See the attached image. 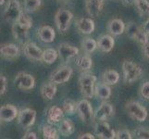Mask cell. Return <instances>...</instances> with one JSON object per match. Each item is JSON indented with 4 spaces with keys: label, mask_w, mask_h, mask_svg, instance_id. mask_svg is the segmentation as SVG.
Here are the masks:
<instances>
[{
    "label": "cell",
    "mask_w": 149,
    "mask_h": 139,
    "mask_svg": "<svg viewBox=\"0 0 149 139\" xmlns=\"http://www.w3.org/2000/svg\"><path fill=\"white\" fill-rule=\"evenodd\" d=\"M14 84L20 90H32L35 85V79L32 74L26 73H19L15 77Z\"/></svg>",
    "instance_id": "30bf717a"
},
{
    "label": "cell",
    "mask_w": 149,
    "mask_h": 139,
    "mask_svg": "<svg viewBox=\"0 0 149 139\" xmlns=\"http://www.w3.org/2000/svg\"><path fill=\"white\" fill-rule=\"evenodd\" d=\"M120 81V74L115 70H107L102 74V82L109 85H115Z\"/></svg>",
    "instance_id": "4316f807"
},
{
    "label": "cell",
    "mask_w": 149,
    "mask_h": 139,
    "mask_svg": "<svg viewBox=\"0 0 149 139\" xmlns=\"http://www.w3.org/2000/svg\"><path fill=\"white\" fill-rule=\"evenodd\" d=\"M26 13H27V12L22 11L17 22H19L20 24L24 25V26L28 27V28L30 29V28H32V26H33V20H32V18H31V17L29 16V15H27Z\"/></svg>",
    "instance_id": "d590c367"
},
{
    "label": "cell",
    "mask_w": 149,
    "mask_h": 139,
    "mask_svg": "<svg viewBox=\"0 0 149 139\" xmlns=\"http://www.w3.org/2000/svg\"><path fill=\"white\" fill-rule=\"evenodd\" d=\"M75 65L81 73H86V71H88L92 68L93 61H92L91 57L86 54L78 57L75 61Z\"/></svg>",
    "instance_id": "484cf974"
},
{
    "label": "cell",
    "mask_w": 149,
    "mask_h": 139,
    "mask_svg": "<svg viewBox=\"0 0 149 139\" xmlns=\"http://www.w3.org/2000/svg\"><path fill=\"white\" fill-rule=\"evenodd\" d=\"M23 53L28 59L35 61L42 60L43 51L39 46L33 42H27L23 45Z\"/></svg>",
    "instance_id": "4fadbf2b"
},
{
    "label": "cell",
    "mask_w": 149,
    "mask_h": 139,
    "mask_svg": "<svg viewBox=\"0 0 149 139\" xmlns=\"http://www.w3.org/2000/svg\"><path fill=\"white\" fill-rule=\"evenodd\" d=\"M8 88V80L4 75L0 76V95H4L7 92Z\"/></svg>",
    "instance_id": "f35d334b"
},
{
    "label": "cell",
    "mask_w": 149,
    "mask_h": 139,
    "mask_svg": "<svg viewBox=\"0 0 149 139\" xmlns=\"http://www.w3.org/2000/svg\"><path fill=\"white\" fill-rule=\"evenodd\" d=\"M78 138L79 139H85V138H87V139H94L95 136L92 135L91 133H83V135L79 136Z\"/></svg>",
    "instance_id": "b9f144b4"
},
{
    "label": "cell",
    "mask_w": 149,
    "mask_h": 139,
    "mask_svg": "<svg viewBox=\"0 0 149 139\" xmlns=\"http://www.w3.org/2000/svg\"><path fill=\"white\" fill-rule=\"evenodd\" d=\"M126 112L132 119L138 122H145L147 118V110L145 107H143L139 102L131 100L126 103L125 105Z\"/></svg>",
    "instance_id": "277c9868"
},
{
    "label": "cell",
    "mask_w": 149,
    "mask_h": 139,
    "mask_svg": "<svg viewBox=\"0 0 149 139\" xmlns=\"http://www.w3.org/2000/svg\"><path fill=\"white\" fill-rule=\"evenodd\" d=\"M72 18H73V14L68 9L60 8L56 12L55 23L56 28H58V30L60 33H66L68 31Z\"/></svg>",
    "instance_id": "5b68a950"
},
{
    "label": "cell",
    "mask_w": 149,
    "mask_h": 139,
    "mask_svg": "<svg viewBox=\"0 0 149 139\" xmlns=\"http://www.w3.org/2000/svg\"><path fill=\"white\" fill-rule=\"evenodd\" d=\"M123 79L127 84H132L137 81L143 74V69L132 60H124L122 62Z\"/></svg>",
    "instance_id": "6da1fadb"
},
{
    "label": "cell",
    "mask_w": 149,
    "mask_h": 139,
    "mask_svg": "<svg viewBox=\"0 0 149 139\" xmlns=\"http://www.w3.org/2000/svg\"><path fill=\"white\" fill-rule=\"evenodd\" d=\"M132 136L138 139H149V130L145 127H137L133 130Z\"/></svg>",
    "instance_id": "e575fe53"
},
{
    "label": "cell",
    "mask_w": 149,
    "mask_h": 139,
    "mask_svg": "<svg viewBox=\"0 0 149 139\" xmlns=\"http://www.w3.org/2000/svg\"><path fill=\"white\" fill-rule=\"evenodd\" d=\"M143 55H145L147 59H149V42L143 44Z\"/></svg>",
    "instance_id": "60d3db41"
},
{
    "label": "cell",
    "mask_w": 149,
    "mask_h": 139,
    "mask_svg": "<svg viewBox=\"0 0 149 139\" xmlns=\"http://www.w3.org/2000/svg\"><path fill=\"white\" fill-rule=\"evenodd\" d=\"M95 95L102 100H107L111 96V88L105 83H98L95 85Z\"/></svg>",
    "instance_id": "d4e9b609"
},
{
    "label": "cell",
    "mask_w": 149,
    "mask_h": 139,
    "mask_svg": "<svg viewBox=\"0 0 149 139\" xmlns=\"http://www.w3.org/2000/svg\"><path fill=\"white\" fill-rule=\"evenodd\" d=\"M126 31L128 36L131 37L132 39L137 41L138 43H140L142 45L148 42V36L149 35L146 33V31L143 30V27H140L139 25H137L134 22H129L126 26Z\"/></svg>",
    "instance_id": "52a82bcc"
},
{
    "label": "cell",
    "mask_w": 149,
    "mask_h": 139,
    "mask_svg": "<svg viewBox=\"0 0 149 139\" xmlns=\"http://www.w3.org/2000/svg\"><path fill=\"white\" fill-rule=\"evenodd\" d=\"M38 36L45 43H52L56 37V32L52 27L44 25L38 30Z\"/></svg>",
    "instance_id": "7402d4cb"
},
{
    "label": "cell",
    "mask_w": 149,
    "mask_h": 139,
    "mask_svg": "<svg viewBox=\"0 0 149 139\" xmlns=\"http://www.w3.org/2000/svg\"><path fill=\"white\" fill-rule=\"evenodd\" d=\"M22 12V6L18 0H8L3 12V18L8 22H15Z\"/></svg>",
    "instance_id": "8992f818"
},
{
    "label": "cell",
    "mask_w": 149,
    "mask_h": 139,
    "mask_svg": "<svg viewBox=\"0 0 149 139\" xmlns=\"http://www.w3.org/2000/svg\"><path fill=\"white\" fill-rule=\"evenodd\" d=\"M62 110L64 111V113L68 115H72L75 113V111H77V104L71 99H67L63 102L62 106Z\"/></svg>",
    "instance_id": "836d02e7"
},
{
    "label": "cell",
    "mask_w": 149,
    "mask_h": 139,
    "mask_svg": "<svg viewBox=\"0 0 149 139\" xmlns=\"http://www.w3.org/2000/svg\"><path fill=\"white\" fill-rule=\"evenodd\" d=\"M76 27L84 34H91L95 31V22L91 18H81L76 22Z\"/></svg>",
    "instance_id": "ffe728a7"
},
{
    "label": "cell",
    "mask_w": 149,
    "mask_h": 139,
    "mask_svg": "<svg viewBox=\"0 0 149 139\" xmlns=\"http://www.w3.org/2000/svg\"><path fill=\"white\" fill-rule=\"evenodd\" d=\"M22 138L23 139H37V135L34 132L30 131V132H27L26 133H25Z\"/></svg>",
    "instance_id": "ab89813d"
},
{
    "label": "cell",
    "mask_w": 149,
    "mask_h": 139,
    "mask_svg": "<svg viewBox=\"0 0 149 139\" xmlns=\"http://www.w3.org/2000/svg\"><path fill=\"white\" fill-rule=\"evenodd\" d=\"M104 0H86L85 8L91 17H97L104 8Z\"/></svg>",
    "instance_id": "e0dca14e"
},
{
    "label": "cell",
    "mask_w": 149,
    "mask_h": 139,
    "mask_svg": "<svg viewBox=\"0 0 149 139\" xmlns=\"http://www.w3.org/2000/svg\"><path fill=\"white\" fill-rule=\"evenodd\" d=\"M56 90H58V88H56V85L52 83V82H49V83H47L41 86L40 93L44 99L51 100V99H53L54 96H56Z\"/></svg>",
    "instance_id": "603a6c76"
},
{
    "label": "cell",
    "mask_w": 149,
    "mask_h": 139,
    "mask_svg": "<svg viewBox=\"0 0 149 139\" xmlns=\"http://www.w3.org/2000/svg\"><path fill=\"white\" fill-rule=\"evenodd\" d=\"M58 52L60 59L64 62H68L69 60L79 55V49L68 43H62L58 45Z\"/></svg>",
    "instance_id": "7c38bea8"
},
{
    "label": "cell",
    "mask_w": 149,
    "mask_h": 139,
    "mask_svg": "<svg viewBox=\"0 0 149 139\" xmlns=\"http://www.w3.org/2000/svg\"><path fill=\"white\" fill-rule=\"evenodd\" d=\"M143 30L146 31V33L149 35V18L146 20L145 22H143Z\"/></svg>",
    "instance_id": "ee69618b"
},
{
    "label": "cell",
    "mask_w": 149,
    "mask_h": 139,
    "mask_svg": "<svg viewBox=\"0 0 149 139\" xmlns=\"http://www.w3.org/2000/svg\"><path fill=\"white\" fill-rule=\"evenodd\" d=\"M58 58V50H56L54 48H47L43 51L42 61H44L45 63L53 64Z\"/></svg>",
    "instance_id": "f1b7e54d"
},
{
    "label": "cell",
    "mask_w": 149,
    "mask_h": 139,
    "mask_svg": "<svg viewBox=\"0 0 149 139\" xmlns=\"http://www.w3.org/2000/svg\"><path fill=\"white\" fill-rule=\"evenodd\" d=\"M81 47L86 54H91L97 48V42L93 38L87 37L81 42Z\"/></svg>",
    "instance_id": "f546056e"
},
{
    "label": "cell",
    "mask_w": 149,
    "mask_h": 139,
    "mask_svg": "<svg viewBox=\"0 0 149 139\" xmlns=\"http://www.w3.org/2000/svg\"><path fill=\"white\" fill-rule=\"evenodd\" d=\"M137 11L142 16H149V1L147 0H135Z\"/></svg>",
    "instance_id": "1f68e13d"
},
{
    "label": "cell",
    "mask_w": 149,
    "mask_h": 139,
    "mask_svg": "<svg viewBox=\"0 0 149 139\" xmlns=\"http://www.w3.org/2000/svg\"><path fill=\"white\" fill-rule=\"evenodd\" d=\"M64 116V111L62 108H59L58 106L51 107L47 112V121L49 123H58L61 122Z\"/></svg>",
    "instance_id": "cb8c5ba5"
},
{
    "label": "cell",
    "mask_w": 149,
    "mask_h": 139,
    "mask_svg": "<svg viewBox=\"0 0 149 139\" xmlns=\"http://www.w3.org/2000/svg\"><path fill=\"white\" fill-rule=\"evenodd\" d=\"M96 76L91 73H83L79 78V87L81 94L85 98H92L95 95Z\"/></svg>",
    "instance_id": "7a4b0ae2"
},
{
    "label": "cell",
    "mask_w": 149,
    "mask_h": 139,
    "mask_svg": "<svg viewBox=\"0 0 149 139\" xmlns=\"http://www.w3.org/2000/svg\"><path fill=\"white\" fill-rule=\"evenodd\" d=\"M36 120V111L30 108L23 109L19 112L18 123L23 128H29L34 124Z\"/></svg>",
    "instance_id": "8fae6325"
},
{
    "label": "cell",
    "mask_w": 149,
    "mask_h": 139,
    "mask_svg": "<svg viewBox=\"0 0 149 139\" xmlns=\"http://www.w3.org/2000/svg\"><path fill=\"white\" fill-rule=\"evenodd\" d=\"M75 129L74 122L70 119H64L61 121L59 125V133L64 136H69L72 135Z\"/></svg>",
    "instance_id": "83f0119b"
},
{
    "label": "cell",
    "mask_w": 149,
    "mask_h": 139,
    "mask_svg": "<svg viewBox=\"0 0 149 139\" xmlns=\"http://www.w3.org/2000/svg\"><path fill=\"white\" fill-rule=\"evenodd\" d=\"M116 138L118 139H132V135L127 129H121L116 133Z\"/></svg>",
    "instance_id": "8d00e7d4"
},
{
    "label": "cell",
    "mask_w": 149,
    "mask_h": 139,
    "mask_svg": "<svg viewBox=\"0 0 149 139\" xmlns=\"http://www.w3.org/2000/svg\"><path fill=\"white\" fill-rule=\"evenodd\" d=\"M19 112V111L14 105H4L0 108V120L3 122H10L18 118Z\"/></svg>",
    "instance_id": "9a60e30c"
},
{
    "label": "cell",
    "mask_w": 149,
    "mask_h": 139,
    "mask_svg": "<svg viewBox=\"0 0 149 139\" xmlns=\"http://www.w3.org/2000/svg\"><path fill=\"white\" fill-rule=\"evenodd\" d=\"M95 135L101 139H114L116 132L106 121H97L94 127Z\"/></svg>",
    "instance_id": "9c48e42d"
},
{
    "label": "cell",
    "mask_w": 149,
    "mask_h": 139,
    "mask_svg": "<svg viewBox=\"0 0 149 139\" xmlns=\"http://www.w3.org/2000/svg\"><path fill=\"white\" fill-rule=\"evenodd\" d=\"M107 31L113 36H119L122 34L126 30V25L120 19H112L107 22Z\"/></svg>",
    "instance_id": "ac0fdd59"
},
{
    "label": "cell",
    "mask_w": 149,
    "mask_h": 139,
    "mask_svg": "<svg viewBox=\"0 0 149 139\" xmlns=\"http://www.w3.org/2000/svg\"><path fill=\"white\" fill-rule=\"evenodd\" d=\"M58 1H63V0H58Z\"/></svg>",
    "instance_id": "bcb514c9"
},
{
    "label": "cell",
    "mask_w": 149,
    "mask_h": 139,
    "mask_svg": "<svg viewBox=\"0 0 149 139\" xmlns=\"http://www.w3.org/2000/svg\"><path fill=\"white\" fill-rule=\"evenodd\" d=\"M5 2H6V0H0V5L2 6V5L5 4Z\"/></svg>",
    "instance_id": "f6af8a7d"
},
{
    "label": "cell",
    "mask_w": 149,
    "mask_h": 139,
    "mask_svg": "<svg viewBox=\"0 0 149 139\" xmlns=\"http://www.w3.org/2000/svg\"><path fill=\"white\" fill-rule=\"evenodd\" d=\"M121 3L125 7H131L132 5H134L135 0H121Z\"/></svg>",
    "instance_id": "7bdbcfd3"
},
{
    "label": "cell",
    "mask_w": 149,
    "mask_h": 139,
    "mask_svg": "<svg viewBox=\"0 0 149 139\" xmlns=\"http://www.w3.org/2000/svg\"><path fill=\"white\" fill-rule=\"evenodd\" d=\"M12 34L13 37L20 44H25L28 42L29 28L20 24L18 22H15L12 24Z\"/></svg>",
    "instance_id": "2e32d148"
},
{
    "label": "cell",
    "mask_w": 149,
    "mask_h": 139,
    "mask_svg": "<svg viewBox=\"0 0 149 139\" xmlns=\"http://www.w3.org/2000/svg\"><path fill=\"white\" fill-rule=\"evenodd\" d=\"M140 94L145 99H149V81L143 84L140 88Z\"/></svg>",
    "instance_id": "74e56055"
},
{
    "label": "cell",
    "mask_w": 149,
    "mask_h": 139,
    "mask_svg": "<svg viewBox=\"0 0 149 139\" xmlns=\"http://www.w3.org/2000/svg\"><path fill=\"white\" fill-rule=\"evenodd\" d=\"M43 136L45 139H58V133L53 126L51 125H45L42 129Z\"/></svg>",
    "instance_id": "d6a6232c"
},
{
    "label": "cell",
    "mask_w": 149,
    "mask_h": 139,
    "mask_svg": "<svg viewBox=\"0 0 149 139\" xmlns=\"http://www.w3.org/2000/svg\"><path fill=\"white\" fill-rule=\"evenodd\" d=\"M42 0H24V11L27 13H32L40 8Z\"/></svg>",
    "instance_id": "4dcf8cb0"
},
{
    "label": "cell",
    "mask_w": 149,
    "mask_h": 139,
    "mask_svg": "<svg viewBox=\"0 0 149 139\" xmlns=\"http://www.w3.org/2000/svg\"><path fill=\"white\" fill-rule=\"evenodd\" d=\"M0 53L4 59H15L19 56V49L14 44H3L1 45Z\"/></svg>",
    "instance_id": "d6986e66"
},
{
    "label": "cell",
    "mask_w": 149,
    "mask_h": 139,
    "mask_svg": "<svg viewBox=\"0 0 149 139\" xmlns=\"http://www.w3.org/2000/svg\"><path fill=\"white\" fill-rule=\"evenodd\" d=\"M114 115V108L109 102H103L95 111V119L96 121H107Z\"/></svg>",
    "instance_id": "5bb4252c"
},
{
    "label": "cell",
    "mask_w": 149,
    "mask_h": 139,
    "mask_svg": "<svg viewBox=\"0 0 149 139\" xmlns=\"http://www.w3.org/2000/svg\"><path fill=\"white\" fill-rule=\"evenodd\" d=\"M77 113L84 123L92 124L95 119V112L91 103L87 99H83L77 103Z\"/></svg>",
    "instance_id": "3957f363"
},
{
    "label": "cell",
    "mask_w": 149,
    "mask_h": 139,
    "mask_svg": "<svg viewBox=\"0 0 149 139\" xmlns=\"http://www.w3.org/2000/svg\"><path fill=\"white\" fill-rule=\"evenodd\" d=\"M73 70L70 66H62L56 70L50 76V82L56 85H62L67 83L72 76Z\"/></svg>",
    "instance_id": "ba28073f"
},
{
    "label": "cell",
    "mask_w": 149,
    "mask_h": 139,
    "mask_svg": "<svg viewBox=\"0 0 149 139\" xmlns=\"http://www.w3.org/2000/svg\"><path fill=\"white\" fill-rule=\"evenodd\" d=\"M115 45V40L110 34H104L97 41V47L105 53H109Z\"/></svg>",
    "instance_id": "44dd1931"
}]
</instances>
